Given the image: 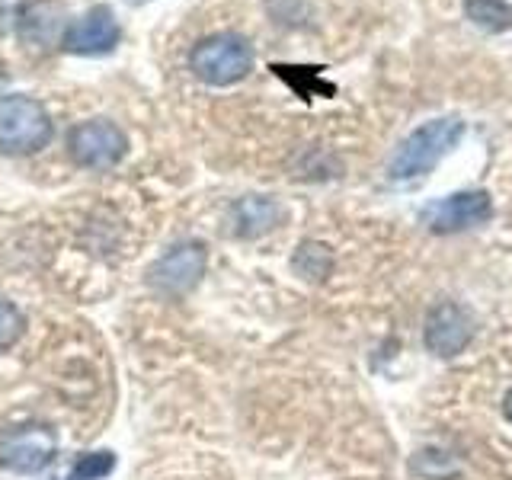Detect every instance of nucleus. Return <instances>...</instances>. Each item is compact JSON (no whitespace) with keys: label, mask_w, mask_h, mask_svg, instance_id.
Instances as JSON below:
<instances>
[{"label":"nucleus","mask_w":512,"mask_h":480,"mask_svg":"<svg viewBox=\"0 0 512 480\" xmlns=\"http://www.w3.org/2000/svg\"><path fill=\"white\" fill-rule=\"evenodd\" d=\"M464 135V122L461 119H432L423 122L420 128L404 138V144L397 148L394 160H391V180L394 183H410L420 180V176L432 173L439 167V160L445 154H452L458 148V141Z\"/></svg>","instance_id":"obj_1"},{"label":"nucleus","mask_w":512,"mask_h":480,"mask_svg":"<svg viewBox=\"0 0 512 480\" xmlns=\"http://www.w3.org/2000/svg\"><path fill=\"white\" fill-rule=\"evenodd\" d=\"M52 119L39 100L23 93L0 96V154H39L52 141Z\"/></svg>","instance_id":"obj_2"},{"label":"nucleus","mask_w":512,"mask_h":480,"mask_svg":"<svg viewBox=\"0 0 512 480\" xmlns=\"http://www.w3.org/2000/svg\"><path fill=\"white\" fill-rule=\"evenodd\" d=\"M189 68L208 87H231L253 71V48L237 32H215L192 48Z\"/></svg>","instance_id":"obj_3"},{"label":"nucleus","mask_w":512,"mask_h":480,"mask_svg":"<svg viewBox=\"0 0 512 480\" xmlns=\"http://www.w3.org/2000/svg\"><path fill=\"white\" fill-rule=\"evenodd\" d=\"M58 455V436L42 423H23L0 432V468L13 474H39Z\"/></svg>","instance_id":"obj_4"},{"label":"nucleus","mask_w":512,"mask_h":480,"mask_svg":"<svg viewBox=\"0 0 512 480\" xmlns=\"http://www.w3.org/2000/svg\"><path fill=\"white\" fill-rule=\"evenodd\" d=\"M205 266H208L205 244H199V240H183V244L170 247L148 269V282L154 292L167 295V298H180L202 282Z\"/></svg>","instance_id":"obj_5"},{"label":"nucleus","mask_w":512,"mask_h":480,"mask_svg":"<svg viewBox=\"0 0 512 480\" xmlns=\"http://www.w3.org/2000/svg\"><path fill=\"white\" fill-rule=\"evenodd\" d=\"M68 151L77 167L109 170L128 154V135L109 119H90V122H80L71 132Z\"/></svg>","instance_id":"obj_6"},{"label":"nucleus","mask_w":512,"mask_h":480,"mask_svg":"<svg viewBox=\"0 0 512 480\" xmlns=\"http://www.w3.org/2000/svg\"><path fill=\"white\" fill-rule=\"evenodd\" d=\"M119 39H122V29H119L116 13L106 4H100V7H90L84 16H77L68 26V32L61 36V48L68 55L93 58V55H109L112 48L119 45Z\"/></svg>","instance_id":"obj_7"},{"label":"nucleus","mask_w":512,"mask_h":480,"mask_svg":"<svg viewBox=\"0 0 512 480\" xmlns=\"http://www.w3.org/2000/svg\"><path fill=\"white\" fill-rule=\"evenodd\" d=\"M493 215V199L484 189H468V192H455V196H445L439 202H432L423 218L436 234H458L477 228V224L490 221Z\"/></svg>","instance_id":"obj_8"},{"label":"nucleus","mask_w":512,"mask_h":480,"mask_svg":"<svg viewBox=\"0 0 512 480\" xmlns=\"http://www.w3.org/2000/svg\"><path fill=\"white\" fill-rule=\"evenodd\" d=\"M423 340H426L429 352H436L442 359L458 356V352H464L468 343L474 340V317L464 311L461 304L442 301L426 314Z\"/></svg>","instance_id":"obj_9"},{"label":"nucleus","mask_w":512,"mask_h":480,"mask_svg":"<svg viewBox=\"0 0 512 480\" xmlns=\"http://www.w3.org/2000/svg\"><path fill=\"white\" fill-rule=\"evenodd\" d=\"M282 218H285L282 205L276 199H263V196H247L234 202L231 208V224L237 237H263L272 228H279Z\"/></svg>","instance_id":"obj_10"},{"label":"nucleus","mask_w":512,"mask_h":480,"mask_svg":"<svg viewBox=\"0 0 512 480\" xmlns=\"http://www.w3.org/2000/svg\"><path fill=\"white\" fill-rule=\"evenodd\" d=\"M468 20L487 32H503L512 26V0H464Z\"/></svg>","instance_id":"obj_11"},{"label":"nucleus","mask_w":512,"mask_h":480,"mask_svg":"<svg viewBox=\"0 0 512 480\" xmlns=\"http://www.w3.org/2000/svg\"><path fill=\"white\" fill-rule=\"evenodd\" d=\"M292 266H295V272H298L301 279H308V282H324V279L330 276V269H333V253H330V247L308 240V244H301V247H298Z\"/></svg>","instance_id":"obj_12"},{"label":"nucleus","mask_w":512,"mask_h":480,"mask_svg":"<svg viewBox=\"0 0 512 480\" xmlns=\"http://www.w3.org/2000/svg\"><path fill=\"white\" fill-rule=\"evenodd\" d=\"M26 333V317L16 308L13 301L0 298V349H10L20 343V336Z\"/></svg>","instance_id":"obj_13"},{"label":"nucleus","mask_w":512,"mask_h":480,"mask_svg":"<svg viewBox=\"0 0 512 480\" xmlns=\"http://www.w3.org/2000/svg\"><path fill=\"white\" fill-rule=\"evenodd\" d=\"M112 468H116V455L112 452H90L84 458H77L71 480H103Z\"/></svg>","instance_id":"obj_14"},{"label":"nucleus","mask_w":512,"mask_h":480,"mask_svg":"<svg viewBox=\"0 0 512 480\" xmlns=\"http://www.w3.org/2000/svg\"><path fill=\"white\" fill-rule=\"evenodd\" d=\"M503 413H506V420L512 423V391L506 394V400H503Z\"/></svg>","instance_id":"obj_15"}]
</instances>
